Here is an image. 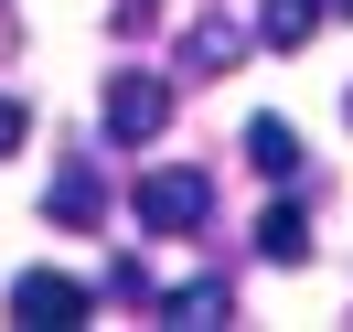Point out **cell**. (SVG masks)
I'll list each match as a JSON object with an SVG mask.
<instances>
[{
    "mask_svg": "<svg viewBox=\"0 0 353 332\" xmlns=\"http://www.w3.org/2000/svg\"><path fill=\"white\" fill-rule=\"evenodd\" d=\"M129 215H139V236H193V225L214 215V182H203L193 161H161V172H139Z\"/></svg>",
    "mask_w": 353,
    "mask_h": 332,
    "instance_id": "6da1fadb",
    "label": "cell"
},
{
    "mask_svg": "<svg viewBox=\"0 0 353 332\" xmlns=\"http://www.w3.org/2000/svg\"><path fill=\"white\" fill-rule=\"evenodd\" d=\"M161 118H172V75L129 65V75L108 86V139H118V150H150V139H161Z\"/></svg>",
    "mask_w": 353,
    "mask_h": 332,
    "instance_id": "7a4b0ae2",
    "label": "cell"
},
{
    "mask_svg": "<svg viewBox=\"0 0 353 332\" xmlns=\"http://www.w3.org/2000/svg\"><path fill=\"white\" fill-rule=\"evenodd\" d=\"M86 279H65V268H22V279H11V322H32V332H75L86 322Z\"/></svg>",
    "mask_w": 353,
    "mask_h": 332,
    "instance_id": "3957f363",
    "label": "cell"
},
{
    "mask_svg": "<svg viewBox=\"0 0 353 332\" xmlns=\"http://www.w3.org/2000/svg\"><path fill=\"white\" fill-rule=\"evenodd\" d=\"M236 150H246V172H257V182H289V172H300V129H289V118H246Z\"/></svg>",
    "mask_w": 353,
    "mask_h": 332,
    "instance_id": "277c9868",
    "label": "cell"
},
{
    "mask_svg": "<svg viewBox=\"0 0 353 332\" xmlns=\"http://www.w3.org/2000/svg\"><path fill=\"white\" fill-rule=\"evenodd\" d=\"M161 322L214 332V322H236V289H225V279H182V289H161Z\"/></svg>",
    "mask_w": 353,
    "mask_h": 332,
    "instance_id": "5b68a950",
    "label": "cell"
},
{
    "mask_svg": "<svg viewBox=\"0 0 353 332\" xmlns=\"http://www.w3.org/2000/svg\"><path fill=\"white\" fill-rule=\"evenodd\" d=\"M321 11H332V0H257V43L268 54H300L310 32H321Z\"/></svg>",
    "mask_w": 353,
    "mask_h": 332,
    "instance_id": "8992f818",
    "label": "cell"
},
{
    "mask_svg": "<svg viewBox=\"0 0 353 332\" xmlns=\"http://www.w3.org/2000/svg\"><path fill=\"white\" fill-rule=\"evenodd\" d=\"M108 215V172H97V161H65V172H54V225H97Z\"/></svg>",
    "mask_w": 353,
    "mask_h": 332,
    "instance_id": "52a82bcc",
    "label": "cell"
},
{
    "mask_svg": "<svg viewBox=\"0 0 353 332\" xmlns=\"http://www.w3.org/2000/svg\"><path fill=\"white\" fill-rule=\"evenodd\" d=\"M257 257L268 268H300L310 257V215H300V204H257Z\"/></svg>",
    "mask_w": 353,
    "mask_h": 332,
    "instance_id": "ba28073f",
    "label": "cell"
},
{
    "mask_svg": "<svg viewBox=\"0 0 353 332\" xmlns=\"http://www.w3.org/2000/svg\"><path fill=\"white\" fill-rule=\"evenodd\" d=\"M236 54H246L236 22H193L182 32V75H236Z\"/></svg>",
    "mask_w": 353,
    "mask_h": 332,
    "instance_id": "9c48e42d",
    "label": "cell"
},
{
    "mask_svg": "<svg viewBox=\"0 0 353 332\" xmlns=\"http://www.w3.org/2000/svg\"><path fill=\"white\" fill-rule=\"evenodd\" d=\"M22 129H32V108H22V97H0V150H22Z\"/></svg>",
    "mask_w": 353,
    "mask_h": 332,
    "instance_id": "30bf717a",
    "label": "cell"
},
{
    "mask_svg": "<svg viewBox=\"0 0 353 332\" xmlns=\"http://www.w3.org/2000/svg\"><path fill=\"white\" fill-rule=\"evenodd\" d=\"M332 11H343V22H353V0H332Z\"/></svg>",
    "mask_w": 353,
    "mask_h": 332,
    "instance_id": "8fae6325",
    "label": "cell"
}]
</instances>
